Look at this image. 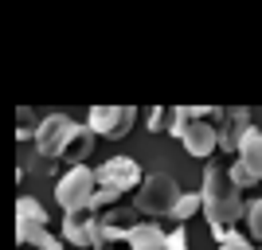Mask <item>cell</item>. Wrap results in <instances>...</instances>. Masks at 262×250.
<instances>
[{"instance_id":"cell-1","label":"cell","mask_w":262,"mask_h":250,"mask_svg":"<svg viewBox=\"0 0 262 250\" xmlns=\"http://www.w3.org/2000/svg\"><path fill=\"white\" fill-rule=\"evenodd\" d=\"M200 211L208 215L215 242L223 239V235H231V227H235V223H239V215L247 211L243 192L231 184L227 168H215V164H208V168H204V184H200Z\"/></svg>"},{"instance_id":"cell-2","label":"cell","mask_w":262,"mask_h":250,"mask_svg":"<svg viewBox=\"0 0 262 250\" xmlns=\"http://www.w3.org/2000/svg\"><path fill=\"white\" fill-rule=\"evenodd\" d=\"M176 199H180V184L168 172H153V176H145L141 188L133 192V211H141L149 219H161V215H172Z\"/></svg>"},{"instance_id":"cell-5","label":"cell","mask_w":262,"mask_h":250,"mask_svg":"<svg viewBox=\"0 0 262 250\" xmlns=\"http://www.w3.org/2000/svg\"><path fill=\"white\" fill-rule=\"evenodd\" d=\"M78 121H71L67 113H47V118H39V129H35V152L43 156L47 164H59V156H63L67 141L75 137Z\"/></svg>"},{"instance_id":"cell-13","label":"cell","mask_w":262,"mask_h":250,"mask_svg":"<svg viewBox=\"0 0 262 250\" xmlns=\"http://www.w3.org/2000/svg\"><path fill=\"white\" fill-rule=\"evenodd\" d=\"M125 242H129V250H164V231L157 223H133Z\"/></svg>"},{"instance_id":"cell-16","label":"cell","mask_w":262,"mask_h":250,"mask_svg":"<svg viewBox=\"0 0 262 250\" xmlns=\"http://www.w3.org/2000/svg\"><path fill=\"white\" fill-rule=\"evenodd\" d=\"M172 125H176V109L172 106L149 109V133H172Z\"/></svg>"},{"instance_id":"cell-18","label":"cell","mask_w":262,"mask_h":250,"mask_svg":"<svg viewBox=\"0 0 262 250\" xmlns=\"http://www.w3.org/2000/svg\"><path fill=\"white\" fill-rule=\"evenodd\" d=\"M164 250H188V231L184 227L164 231Z\"/></svg>"},{"instance_id":"cell-6","label":"cell","mask_w":262,"mask_h":250,"mask_svg":"<svg viewBox=\"0 0 262 250\" xmlns=\"http://www.w3.org/2000/svg\"><path fill=\"white\" fill-rule=\"evenodd\" d=\"M141 180H145V176H141V164L133 161V156H110V161H102L98 168H94V184L110 188V192H118V196L137 192Z\"/></svg>"},{"instance_id":"cell-3","label":"cell","mask_w":262,"mask_h":250,"mask_svg":"<svg viewBox=\"0 0 262 250\" xmlns=\"http://www.w3.org/2000/svg\"><path fill=\"white\" fill-rule=\"evenodd\" d=\"M172 137L188 149V156H211V152L219 149V129L211 121H204V118H192V106L176 109Z\"/></svg>"},{"instance_id":"cell-12","label":"cell","mask_w":262,"mask_h":250,"mask_svg":"<svg viewBox=\"0 0 262 250\" xmlns=\"http://www.w3.org/2000/svg\"><path fill=\"white\" fill-rule=\"evenodd\" d=\"M90 149H94V133H90L86 125H78L75 137L67 141V149H63V156H59V164H67V168H78V164L90 156Z\"/></svg>"},{"instance_id":"cell-9","label":"cell","mask_w":262,"mask_h":250,"mask_svg":"<svg viewBox=\"0 0 262 250\" xmlns=\"http://www.w3.org/2000/svg\"><path fill=\"white\" fill-rule=\"evenodd\" d=\"M98 239V215L94 211H75V215H63V242L78 250H94Z\"/></svg>"},{"instance_id":"cell-17","label":"cell","mask_w":262,"mask_h":250,"mask_svg":"<svg viewBox=\"0 0 262 250\" xmlns=\"http://www.w3.org/2000/svg\"><path fill=\"white\" fill-rule=\"evenodd\" d=\"M219 250H254V246H251V239H247L243 231H231V235L219 239Z\"/></svg>"},{"instance_id":"cell-10","label":"cell","mask_w":262,"mask_h":250,"mask_svg":"<svg viewBox=\"0 0 262 250\" xmlns=\"http://www.w3.org/2000/svg\"><path fill=\"white\" fill-rule=\"evenodd\" d=\"M215 129H219V149L235 152V149H239V141H243V133L251 129V109H247V106L223 109V121H219Z\"/></svg>"},{"instance_id":"cell-11","label":"cell","mask_w":262,"mask_h":250,"mask_svg":"<svg viewBox=\"0 0 262 250\" xmlns=\"http://www.w3.org/2000/svg\"><path fill=\"white\" fill-rule=\"evenodd\" d=\"M235 156H239V164L254 176V180H262V129H254V125H251V129L243 133Z\"/></svg>"},{"instance_id":"cell-4","label":"cell","mask_w":262,"mask_h":250,"mask_svg":"<svg viewBox=\"0 0 262 250\" xmlns=\"http://www.w3.org/2000/svg\"><path fill=\"white\" fill-rule=\"evenodd\" d=\"M94 168L78 164V168H67L55 184V199L63 207V215H75V211H90V196H94Z\"/></svg>"},{"instance_id":"cell-8","label":"cell","mask_w":262,"mask_h":250,"mask_svg":"<svg viewBox=\"0 0 262 250\" xmlns=\"http://www.w3.org/2000/svg\"><path fill=\"white\" fill-rule=\"evenodd\" d=\"M47 235V211L35 196H20L16 199V242L20 246H35Z\"/></svg>"},{"instance_id":"cell-15","label":"cell","mask_w":262,"mask_h":250,"mask_svg":"<svg viewBox=\"0 0 262 250\" xmlns=\"http://www.w3.org/2000/svg\"><path fill=\"white\" fill-rule=\"evenodd\" d=\"M192 215H200V192H180V199H176V207H172L168 219L184 223V219H192Z\"/></svg>"},{"instance_id":"cell-19","label":"cell","mask_w":262,"mask_h":250,"mask_svg":"<svg viewBox=\"0 0 262 250\" xmlns=\"http://www.w3.org/2000/svg\"><path fill=\"white\" fill-rule=\"evenodd\" d=\"M258 250H262V246H258Z\"/></svg>"},{"instance_id":"cell-7","label":"cell","mask_w":262,"mask_h":250,"mask_svg":"<svg viewBox=\"0 0 262 250\" xmlns=\"http://www.w3.org/2000/svg\"><path fill=\"white\" fill-rule=\"evenodd\" d=\"M133 121H137V109L133 106H94L90 109V121L86 129L94 133V137H125V133L133 129Z\"/></svg>"},{"instance_id":"cell-14","label":"cell","mask_w":262,"mask_h":250,"mask_svg":"<svg viewBox=\"0 0 262 250\" xmlns=\"http://www.w3.org/2000/svg\"><path fill=\"white\" fill-rule=\"evenodd\" d=\"M35 129H39L35 109L20 106V109H16V141H20V145H32V141H35Z\"/></svg>"}]
</instances>
